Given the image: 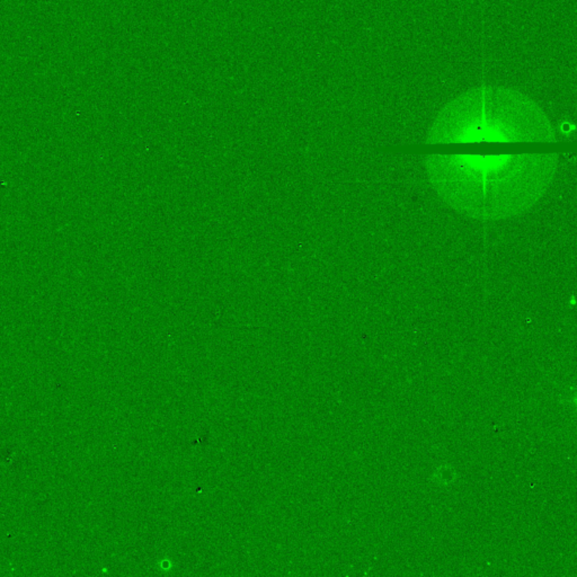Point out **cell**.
<instances>
[{"mask_svg": "<svg viewBox=\"0 0 577 577\" xmlns=\"http://www.w3.org/2000/svg\"><path fill=\"white\" fill-rule=\"evenodd\" d=\"M429 177L452 208L479 219H503L531 208L549 188L556 154L431 156Z\"/></svg>", "mask_w": 577, "mask_h": 577, "instance_id": "6da1fadb", "label": "cell"}]
</instances>
